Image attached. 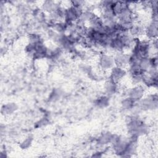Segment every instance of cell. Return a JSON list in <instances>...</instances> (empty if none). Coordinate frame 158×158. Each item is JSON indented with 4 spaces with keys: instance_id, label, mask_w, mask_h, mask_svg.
I'll list each match as a JSON object with an SVG mask.
<instances>
[{
    "instance_id": "obj_1",
    "label": "cell",
    "mask_w": 158,
    "mask_h": 158,
    "mask_svg": "<svg viewBox=\"0 0 158 158\" xmlns=\"http://www.w3.org/2000/svg\"><path fill=\"white\" fill-rule=\"evenodd\" d=\"M125 122L130 136L138 138L148 133V127L139 118V115L130 114L126 117Z\"/></svg>"
},
{
    "instance_id": "obj_2",
    "label": "cell",
    "mask_w": 158,
    "mask_h": 158,
    "mask_svg": "<svg viewBox=\"0 0 158 158\" xmlns=\"http://www.w3.org/2000/svg\"><path fill=\"white\" fill-rule=\"evenodd\" d=\"M83 10V7L73 6L70 3V5L65 7L64 21L69 23H76L79 20Z\"/></svg>"
},
{
    "instance_id": "obj_3",
    "label": "cell",
    "mask_w": 158,
    "mask_h": 158,
    "mask_svg": "<svg viewBox=\"0 0 158 158\" xmlns=\"http://www.w3.org/2000/svg\"><path fill=\"white\" fill-rule=\"evenodd\" d=\"M138 106L142 111L155 110L157 108L158 99L157 94L143 97L136 102Z\"/></svg>"
},
{
    "instance_id": "obj_4",
    "label": "cell",
    "mask_w": 158,
    "mask_h": 158,
    "mask_svg": "<svg viewBox=\"0 0 158 158\" xmlns=\"http://www.w3.org/2000/svg\"><path fill=\"white\" fill-rule=\"evenodd\" d=\"M98 64L101 70L104 71L110 70L115 66L114 56L108 54H101L99 57Z\"/></svg>"
},
{
    "instance_id": "obj_5",
    "label": "cell",
    "mask_w": 158,
    "mask_h": 158,
    "mask_svg": "<svg viewBox=\"0 0 158 158\" xmlns=\"http://www.w3.org/2000/svg\"><path fill=\"white\" fill-rule=\"evenodd\" d=\"M109 79L114 82L118 84L126 76L127 72L125 68L120 67L118 66L113 67L110 70Z\"/></svg>"
},
{
    "instance_id": "obj_6",
    "label": "cell",
    "mask_w": 158,
    "mask_h": 158,
    "mask_svg": "<svg viewBox=\"0 0 158 158\" xmlns=\"http://www.w3.org/2000/svg\"><path fill=\"white\" fill-rule=\"evenodd\" d=\"M145 93V90L143 86L141 85H135L132 88L128 89L127 92V96L134 101L137 102L141 99H142Z\"/></svg>"
},
{
    "instance_id": "obj_7",
    "label": "cell",
    "mask_w": 158,
    "mask_h": 158,
    "mask_svg": "<svg viewBox=\"0 0 158 158\" xmlns=\"http://www.w3.org/2000/svg\"><path fill=\"white\" fill-rule=\"evenodd\" d=\"M157 21L152 20L144 27V34L149 40L157 39Z\"/></svg>"
},
{
    "instance_id": "obj_8",
    "label": "cell",
    "mask_w": 158,
    "mask_h": 158,
    "mask_svg": "<svg viewBox=\"0 0 158 158\" xmlns=\"http://www.w3.org/2000/svg\"><path fill=\"white\" fill-rule=\"evenodd\" d=\"M114 64L115 66L125 68L127 67L130 60V54L124 51L117 52L114 56Z\"/></svg>"
},
{
    "instance_id": "obj_9",
    "label": "cell",
    "mask_w": 158,
    "mask_h": 158,
    "mask_svg": "<svg viewBox=\"0 0 158 158\" xmlns=\"http://www.w3.org/2000/svg\"><path fill=\"white\" fill-rule=\"evenodd\" d=\"M128 143V138H125L120 136L117 142L112 145L114 152L121 157L126 149Z\"/></svg>"
},
{
    "instance_id": "obj_10",
    "label": "cell",
    "mask_w": 158,
    "mask_h": 158,
    "mask_svg": "<svg viewBox=\"0 0 158 158\" xmlns=\"http://www.w3.org/2000/svg\"><path fill=\"white\" fill-rule=\"evenodd\" d=\"M60 3L54 1H44L41 4V10L44 13L52 14L60 7Z\"/></svg>"
},
{
    "instance_id": "obj_11",
    "label": "cell",
    "mask_w": 158,
    "mask_h": 158,
    "mask_svg": "<svg viewBox=\"0 0 158 158\" xmlns=\"http://www.w3.org/2000/svg\"><path fill=\"white\" fill-rule=\"evenodd\" d=\"M128 33L134 38H138V37L144 35V26L141 23L135 21V22L130 28Z\"/></svg>"
},
{
    "instance_id": "obj_12",
    "label": "cell",
    "mask_w": 158,
    "mask_h": 158,
    "mask_svg": "<svg viewBox=\"0 0 158 158\" xmlns=\"http://www.w3.org/2000/svg\"><path fill=\"white\" fill-rule=\"evenodd\" d=\"M48 49V48L46 46L44 43L36 45L33 57L35 59H41L43 58H46Z\"/></svg>"
},
{
    "instance_id": "obj_13",
    "label": "cell",
    "mask_w": 158,
    "mask_h": 158,
    "mask_svg": "<svg viewBox=\"0 0 158 158\" xmlns=\"http://www.w3.org/2000/svg\"><path fill=\"white\" fill-rule=\"evenodd\" d=\"M104 89L106 95L109 96L113 95L115 94L118 90V84L108 79L104 83Z\"/></svg>"
},
{
    "instance_id": "obj_14",
    "label": "cell",
    "mask_w": 158,
    "mask_h": 158,
    "mask_svg": "<svg viewBox=\"0 0 158 158\" xmlns=\"http://www.w3.org/2000/svg\"><path fill=\"white\" fill-rule=\"evenodd\" d=\"M112 133L110 131H103L96 138V143L100 146H104L110 143Z\"/></svg>"
},
{
    "instance_id": "obj_15",
    "label": "cell",
    "mask_w": 158,
    "mask_h": 158,
    "mask_svg": "<svg viewBox=\"0 0 158 158\" xmlns=\"http://www.w3.org/2000/svg\"><path fill=\"white\" fill-rule=\"evenodd\" d=\"M110 103L109 96L107 95H102L97 98L94 102V106L99 109H104L107 107Z\"/></svg>"
},
{
    "instance_id": "obj_16",
    "label": "cell",
    "mask_w": 158,
    "mask_h": 158,
    "mask_svg": "<svg viewBox=\"0 0 158 158\" xmlns=\"http://www.w3.org/2000/svg\"><path fill=\"white\" fill-rule=\"evenodd\" d=\"M139 65L143 73L148 72L152 68L151 57L149 56V57H145L141 58L139 60Z\"/></svg>"
},
{
    "instance_id": "obj_17",
    "label": "cell",
    "mask_w": 158,
    "mask_h": 158,
    "mask_svg": "<svg viewBox=\"0 0 158 158\" xmlns=\"http://www.w3.org/2000/svg\"><path fill=\"white\" fill-rule=\"evenodd\" d=\"M18 109L17 105L14 102H9L3 105L1 107V112L4 115H11Z\"/></svg>"
},
{
    "instance_id": "obj_18",
    "label": "cell",
    "mask_w": 158,
    "mask_h": 158,
    "mask_svg": "<svg viewBox=\"0 0 158 158\" xmlns=\"http://www.w3.org/2000/svg\"><path fill=\"white\" fill-rule=\"evenodd\" d=\"M136 102L134 101L133 99L130 98L129 97L127 96L124 98L121 101V107L122 109L126 111H130V110L135 106Z\"/></svg>"
},
{
    "instance_id": "obj_19",
    "label": "cell",
    "mask_w": 158,
    "mask_h": 158,
    "mask_svg": "<svg viewBox=\"0 0 158 158\" xmlns=\"http://www.w3.org/2000/svg\"><path fill=\"white\" fill-rule=\"evenodd\" d=\"M28 41L29 44L35 46L43 43V40L41 35L36 33H32L29 34L28 37Z\"/></svg>"
},
{
    "instance_id": "obj_20",
    "label": "cell",
    "mask_w": 158,
    "mask_h": 158,
    "mask_svg": "<svg viewBox=\"0 0 158 158\" xmlns=\"http://www.w3.org/2000/svg\"><path fill=\"white\" fill-rule=\"evenodd\" d=\"M143 73H138V74H135L131 76V80L133 83L135 85H141L143 81Z\"/></svg>"
},
{
    "instance_id": "obj_21",
    "label": "cell",
    "mask_w": 158,
    "mask_h": 158,
    "mask_svg": "<svg viewBox=\"0 0 158 158\" xmlns=\"http://www.w3.org/2000/svg\"><path fill=\"white\" fill-rule=\"evenodd\" d=\"M61 93L59 89H55L51 93L49 96V99L51 101H56L59 100L61 97Z\"/></svg>"
},
{
    "instance_id": "obj_22",
    "label": "cell",
    "mask_w": 158,
    "mask_h": 158,
    "mask_svg": "<svg viewBox=\"0 0 158 158\" xmlns=\"http://www.w3.org/2000/svg\"><path fill=\"white\" fill-rule=\"evenodd\" d=\"M33 141V138L30 136L27 137L24 140H23V141L21 143L20 146L22 149H26L28 148H29L32 143Z\"/></svg>"
},
{
    "instance_id": "obj_23",
    "label": "cell",
    "mask_w": 158,
    "mask_h": 158,
    "mask_svg": "<svg viewBox=\"0 0 158 158\" xmlns=\"http://www.w3.org/2000/svg\"><path fill=\"white\" fill-rule=\"evenodd\" d=\"M49 123V120L46 117H43L40 120H39L38 122L35 123V127L36 128H40L46 126Z\"/></svg>"
}]
</instances>
